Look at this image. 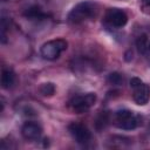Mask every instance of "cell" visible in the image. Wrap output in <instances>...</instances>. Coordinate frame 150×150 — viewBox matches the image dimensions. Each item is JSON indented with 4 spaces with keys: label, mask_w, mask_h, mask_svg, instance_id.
Instances as JSON below:
<instances>
[{
    "label": "cell",
    "mask_w": 150,
    "mask_h": 150,
    "mask_svg": "<svg viewBox=\"0 0 150 150\" xmlns=\"http://www.w3.org/2000/svg\"><path fill=\"white\" fill-rule=\"evenodd\" d=\"M95 102H96V94L87 93L84 95L74 96L69 101V107L76 114H82V112L88 111L90 109V107H93L95 104Z\"/></svg>",
    "instance_id": "5"
},
{
    "label": "cell",
    "mask_w": 150,
    "mask_h": 150,
    "mask_svg": "<svg viewBox=\"0 0 150 150\" xmlns=\"http://www.w3.org/2000/svg\"><path fill=\"white\" fill-rule=\"evenodd\" d=\"M40 93L43 95V96H52L54 95L55 93V86L50 82L48 83H43L41 87H40Z\"/></svg>",
    "instance_id": "13"
},
{
    "label": "cell",
    "mask_w": 150,
    "mask_h": 150,
    "mask_svg": "<svg viewBox=\"0 0 150 150\" xmlns=\"http://www.w3.org/2000/svg\"><path fill=\"white\" fill-rule=\"evenodd\" d=\"M25 15H26L27 18H30V19H40L43 14H42L40 7H38V6H32V7H28V8H27Z\"/></svg>",
    "instance_id": "12"
},
{
    "label": "cell",
    "mask_w": 150,
    "mask_h": 150,
    "mask_svg": "<svg viewBox=\"0 0 150 150\" xmlns=\"http://www.w3.org/2000/svg\"><path fill=\"white\" fill-rule=\"evenodd\" d=\"M98 14V5L94 1H82L77 4L68 14L70 23H81L86 20H93Z\"/></svg>",
    "instance_id": "1"
},
{
    "label": "cell",
    "mask_w": 150,
    "mask_h": 150,
    "mask_svg": "<svg viewBox=\"0 0 150 150\" xmlns=\"http://www.w3.org/2000/svg\"><path fill=\"white\" fill-rule=\"evenodd\" d=\"M68 130H69V134L71 135V137L80 144H86L91 139V132L82 123L73 122L68 125Z\"/></svg>",
    "instance_id": "6"
},
{
    "label": "cell",
    "mask_w": 150,
    "mask_h": 150,
    "mask_svg": "<svg viewBox=\"0 0 150 150\" xmlns=\"http://www.w3.org/2000/svg\"><path fill=\"white\" fill-rule=\"evenodd\" d=\"M122 81H123V79H122V75H121L120 73H111V74H109V76H108V82H109L110 84L118 86V84L122 83Z\"/></svg>",
    "instance_id": "14"
},
{
    "label": "cell",
    "mask_w": 150,
    "mask_h": 150,
    "mask_svg": "<svg viewBox=\"0 0 150 150\" xmlns=\"http://www.w3.org/2000/svg\"><path fill=\"white\" fill-rule=\"evenodd\" d=\"M139 7L143 13L150 15V0H139Z\"/></svg>",
    "instance_id": "15"
},
{
    "label": "cell",
    "mask_w": 150,
    "mask_h": 150,
    "mask_svg": "<svg viewBox=\"0 0 150 150\" xmlns=\"http://www.w3.org/2000/svg\"><path fill=\"white\" fill-rule=\"evenodd\" d=\"M67 46L68 43L63 39L50 40L42 45L40 53H41V56L46 60H55L61 55L62 52L67 49Z\"/></svg>",
    "instance_id": "3"
},
{
    "label": "cell",
    "mask_w": 150,
    "mask_h": 150,
    "mask_svg": "<svg viewBox=\"0 0 150 150\" xmlns=\"http://www.w3.org/2000/svg\"><path fill=\"white\" fill-rule=\"evenodd\" d=\"M21 134H22L23 138L27 141H30V142L38 141L42 135V128L39 123L33 122V121H28L22 125Z\"/></svg>",
    "instance_id": "8"
},
{
    "label": "cell",
    "mask_w": 150,
    "mask_h": 150,
    "mask_svg": "<svg viewBox=\"0 0 150 150\" xmlns=\"http://www.w3.org/2000/svg\"><path fill=\"white\" fill-rule=\"evenodd\" d=\"M136 47L141 54H144L148 50V36L145 34H142L136 40Z\"/></svg>",
    "instance_id": "11"
},
{
    "label": "cell",
    "mask_w": 150,
    "mask_h": 150,
    "mask_svg": "<svg viewBox=\"0 0 150 150\" xmlns=\"http://www.w3.org/2000/svg\"><path fill=\"white\" fill-rule=\"evenodd\" d=\"M148 49H150V42L148 43Z\"/></svg>",
    "instance_id": "16"
},
{
    "label": "cell",
    "mask_w": 150,
    "mask_h": 150,
    "mask_svg": "<svg viewBox=\"0 0 150 150\" xmlns=\"http://www.w3.org/2000/svg\"><path fill=\"white\" fill-rule=\"evenodd\" d=\"M130 87L134 90L132 97L136 104L145 105L150 100V87L138 77H132L130 80Z\"/></svg>",
    "instance_id": "4"
},
{
    "label": "cell",
    "mask_w": 150,
    "mask_h": 150,
    "mask_svg": "<svg viewBox=\"0 0 150 150\" xmlns=\"http://www.w3.org/2000/svg\"><path fill=\"white\" fill-rule=\"evenodd\" d=\"M142 117L139 115L134 114L128 109H122L115 112V124L123 130H134L142 122Z\"/></svg>",
    "instance_id": "2"
},
{
    "label": "cell",
    "mask_w": 150,
    "mask_h": 150,
    "mask_svg": "<svg viewBox=\"0 0 150 150\" xmlns=\"http://www.w3.org/2000/svg\"><path fill=\"white\" fill-rule=\"evenodd\" d=\"M15 82V74L11 69H4L1 73V87L4 89H9Z\"/></svg>",
    "instance_id": "9"
},
{
    "label": "cell",
    "mask_w": 150,
    "mask_h": 150,
    "mask_svg": "<svg viewBox=\"0 0 150 150\" xmlns=\"http://www.w3.org/2000/svg\"><path fill=\"white\" fill-rule=\"evenodd\" d=\"M109 123V114L108 111H101L98 114V116L95 120V129L97 131L103 130Z\"/></svg>",
    "instance_id": "10"
},
{
    "label": "cell",
    "mask_w": 150,
    "mask_h": 150,
    "mask_svg": "<svg viewBox=\"0 0 150 150\" xmlns=\"http://www.w3.org/2000/svg\"><path fill=\"white\" fill-rule=\"evenodd\" d=\"M104 19L110 26L115 28H122L128 22V15L125 14L124 11L120 8H109L105 12Z\"/></svg>",
    "instance_id": "7"
}]
</instances>
